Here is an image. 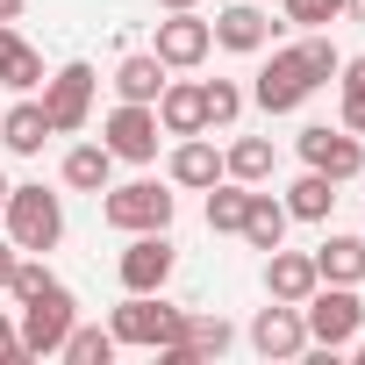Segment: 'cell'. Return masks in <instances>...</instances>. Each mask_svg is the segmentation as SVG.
<instances>
[{
    "label": "cell",
    "mask_w": 365,
    "mask_h": 365,
    "mask_svg": "<svg viewBox=\"0 0 365 365\" xmlns=\"http://www.w3.org/2000/svg\"><path fill=\"white\" fill-rule=\"evenodd\" d=\"M179 315H187V308H172L165 294H122V308L108 315V329H115L122 351H165L179 336Z\"/></svg>",
    "instance_id": "5b68a950"
},
{
    "label": "cell",
    "mask_w": 365,
    "mask_h": 365,
    "mask_svg": "<svg viewBox=\"0 0 365 365\" xmlns=\"http://www.w3.org/2000/svg\"><path fill=\"white\" fill-rule=\"evenodd\" d=\"M0 86H8V93H36L43 86V51L15 22H0Z\"/></svg>",
    "instance_id": "d6986e66"
},
{
    "label": "cell",
    "mask_w": 365,
    "mask_h": 365,
    "mask_svg": "<svg viewBox=\"0 0 365 365\" xmlns=\"http://www.w3.org/2000/svg\"><path fill=\"white\" fill-rule=\"evenodd\" d=\"M165 79H172V72L158 65V51H129V58L115 65L108 86H115V101H143V108H150V101L165 93Z\"/></svg>",
    "instance_id": "603a6c76"
},
{
    "label": "cell",
    "mask_w": 365,
    "mask_h": 365,
    "mask_svg": "<svg viewBox=\"0 0 365 365\" xmlns=\"http://www.w3.org/2000/svg\"><path fill=\"white\" fill-rule=\"evenodd\" d=\"M179 8H201V0H158V15H179Z\"/></svg>",
    "instance_id": "d590c367"
},
{
    "label": "cell",
    "mask_w": 365,
    "mask_h": 365,
    "mask_svg": "<svg viewBox=\"0 0 365 365\" xmlns=\"http://www.w3.org/2000/svg\"><path fill=\"white\" fill-rule=\"evenodd\" d=\"M308 258H315V279H329V287H365V237L329 230Z\"/></svg>",
    "instance_id": "2e32d148"
},
{
    "label": "cell",
    "mask_w": 365,
    "mask_h": 365,
    "mask_svg": "<svg viewBox=\"0 0 365 365\" xmlns=\"http://www.w3.org/2000/svg\"><path fill=\"white\" fill-rule=\"evenodd\" d=\"M294 51L308 58V72H315V86H329V79H336V65H344V51H336V43H329L322 29H308V36H301Z\"/></svg>",
    "instance_id": "f1b7e54d"
},
{
    "label": "cell",
    "mask_w": 365,
    "mask_h": 365,
    "mask_svg": "<svg viewBox=\"0 0 365 365\" xmlns=\"http://www.w3.org/2000/svg\"><path fill=\"white\" fill-rule=\"evenodd\" d=\"M15 258H22V251H15V237L0 230V294H8V272H15Z\"/></svg>",
    "instance_id": "836d02e7"
},
{
    "label": "cell",
    "mask_w": 365,
    "mask_h": 365,
    "mask_svg": "<svg viewBox=\"0 0 365 365\" xmlns=\"http://www.w3.org/2000/svg\"><path fill=\"white\" fill-rule=\"evenodd\" d=\"M101 143L115 150V165H158V143H165L158 108H143V101H115L108 122H101Z\"/></svg>",
    "instance_id": "ba28073f"
},
{
    "label": "cell",
    "mask_w": 365,
    "mask_h": 365,
    "mask_svg": "<svg viewBox=\"0 0 365 365\" xmlns=\"http://www.w3.org/2000/svg\"><path fill=\"white\" fill-rule=\"evenodd\" d=\"M8 187H15V179H8V172H0V208H8Z\"/></svg>",
    "instance_id": "f35d334b"
},
{
    "label": "cell",
    "mask_w": 365,
    "mask_h": 365,
    "mask_svg": "<svg viewBox=\"0 0 365 365\" xmlns=\"http://www.w3.org/2000/svg\"><path fill=\"white\" fill-rule=\"evenodd\" d=\"M0 222H8L15 251H58L65 244V194H51L43 179H29V187H8V208H0Z\"/></svg>",
    "instance_id": "6da1fadb"
},
{
    "label": "cell",
    "mask_w": 365,
    "mask_h": 365,
    "mask_svg": "<svg viewBox=\"0 0 365 365\" xmlns=\"http://www.w3.org/2000/svg\"><path fill=\"white\" fill-rule=\"evenodd\" d=\"M301 322H308V344L315 351H344L358 329H365V301H358V287H315L308 301H301Z\"/></svg>",
    "instance_id": "8992f818"
},
{
    "label": "cell",
    "mask_w": 365,
    "mask_h": 365,
    "mask_svg": "<svg viewBox=\"0 0 365 365\" xmlns=\"http://www.w3.org/2000/svg\"><path fill=\"white\" fill-rule=\"evenodd\" d=\"M0 143H8L15 158H43V143H51V115H43L36 93L15 101V108H0Z\"/></svg>",
    "instance_id": "ffe728a7"
},
{
    "label": "cell",
    "mask_w": 365,
    "mask_h": 365,
    "mask_svg": "<svg viewBox=\"0 0 365 365\" xmlns=\"http://www.w3.org/2000/svg\"><path fill=\"white\" fill-rule=\"evenodd\" d=\"M93 86H101V72H93L86 58H72V65L43 72L36 101H43V115H51V136H79V129L93 122Z\"/></svg>",
    "instance_id": "3957f363"
},
{
    "label": "cell",
    "mask_w": 365,
    "mask_h": 365,
    "mask_svg": "<svg viewBox=\"0 0 365 365\" xmlns=\"http://www.w3.org/2000/svg\"><path fill=\"white\" fill-rule=\"evenodd\" d=\"M0 365H36L29 351H22V336H15V315L0 308Z\"/></svg>",
    "instance_id": "4dcf8cb0"
},
{
    "label": "cell",
    "mask_w": 365,
    "mask_h": 365,
    "mask_svg": "<svg viewBox=\"0 0 365 365\" xmlns=\"http://www.w3.org/2000/svg\"><path fill=\"white\" fill-rule=\"evenodd\" d=\"M222 172L244 179V187H265V179H272V143H265V136H237V143L222 150Z\"/></svg>",
    "instance_id": "d4e9b609"
},
{
    "label": "cell",
    "mask_w": 365,
    "mask_h": 365,
    "mask_svg": "<svg viewBox=\"0 0 365 365\" xmlns=\"http://www.w3.org/2000/svg\"><path fill=\"white\" fill-rule=\"evenodd\" d=\"M287 22L294 29H329V22H344V0H287Z\"/></svg>",
    "instance_id": "f546056e"
},
{
    "label": "cell",
    "mask_w": 365,
    "mask_h": 365,
    "mask_svg": "<svg viewBox=\"0 0 365 365\" xmlns=\"http://www.w3.org/2000/svg\"><path fill=\"white\" fill-rule=\"evenodd\" d=\"M115 329H101V322H72V336H65V365H115Z\"/></svg>",
    "instance_id": "484cf974"
},
{
    "label": "cell",
    "mask_w": 365,
    "mask_h": 365,
    "mask_svg": "<svg viewBox=\"0 0 365 365\" xmlns=\"http://www.w3.org/2000/svg\"><path fill=\"white\" fill-rule=\"evenodd\" d=\"M294 150H301V165H308V172L336 179V187H351V179L365 172V143H358L344 122H336V129H329V122H308V129L294 136Z\"/></svg>",
    "instance_id": "52a82bcc"
},
{
    "label": "cell",
    "mask_w": 365,
    "mask_h": 365,
    "mask_svg": "<svg viewBox=\"0 0 365 365\" xmlns=\"http://www.w3.org/2000/svg\"><path fill=\"white\" fill-rule=\"evenodd\" d=\"M237 344V329H230V315H179V336L165 344V351H150V358H165V365H215L222 351Z\"/></svg>",
    "instance_id": "7c38bea8"
},
{
    "label": "cell",
    "mask_w": 365,
    "mask_h": 365,
    "mask_svg": "<svg viewBox=\"0 0 365 365\" xmlns=\"http://www.w3.org/2000/svg\"><path fill=\"white\" fill-rule=\"evenodd\" d=\"M315 287H322V279H315V258H308V251H265V294H272V301H294V308H301Z\"/></svg>",
    "instance_id": "44dd1931"
},
{
    "label": "cell",
    "mask_w": 365,
    "mask_h": 365,
    "mask_svg": "<svg viewBox=\"0 0 365 365\" xmlns=\"http://www.w3.org/2000/svg\"><path fill=\"white\" fill-rule=\"evenodd\" d=\"M308 93H315V72H308V58H301L294 43L272 51V58L258 65V79H251V101H258L265 115H294Z\"/></svg>",
    "instance_id": "9c48e42d"
},
{
    "label": "cell",
    "mask_w": 365,
    "mask_h": 365,
    "mask_svg": "<svg viewBox=\"0 0 365 365\" xmlns=\"http://www.w3.org/2000/svg\"><path fill=\"white\" fill-rule=\"evenodd\" d=\"M287 201V215L294 222H329V208H336V179H322V172H301L294 187L279 194Z\"/></svg>",
    "instance_id": "cb8c5ba5"
},
{
    "label": "cell",
    "mask_w": 365,
    "mask_h": 365,
    "mask_svg": "<svg viewBox=\"0 0 365 365\" xmlns=\"http://www.w3.org/2000/svg\"><path fill=\"white\" fill-rule=\"evenodd\" d=\"M172 215H179V194L158 187V179H122V187L101 194V222L122 230V237H136V230H172Z\"/></svg>",
    "instance_id": "7a4b0ae2"
},
{
    "label": "cell",
    "mask_w": 365,
    "mask_h": 365,
    "mask_svg": "<svg viewBox=\"0 0 365 365\" xmlns=\"http://www.w3.org/2000/svg\"><path fill=\"white\" fill-rule=\"evenodd\" d=\"M58 179H65L72 194H108L115 187V150L108 143H72L65 165H58Z\"/></svg>",
    "instance_id": "7402d4cb"
},
{
    "label": "cell",
    "mask_w": 365,
    "mask_h": 365,
    "mask_svg": "<svg viewBox=\"0 0 365 365\" xmlns=\"http://www.w3.org/2000/svg\"><path fill=\"white\" fill-rule=\"evenodd\" d=\"M287 230H294L287 201H279V194H258V187H251V201H244V222H237V237H244L251 251H279V244H287Z\"/></svg>",
    "instance_id": "ac0fdd59"
},
{
    "label": "cell",
    "mask_w": 365,
    "mask_h": 365,
    "mask_svg": "<svg viewBox=\"0 0 365 365\" xmlns=\"http://www.w3.org/2000/svg\"><path fill=\"white\" fill-rule=\"evenodd\" d=\"M172 265H179L172 237H165V230H136V237L122 244V258H115V279H122V294H165Z\"/></svg>",
    "instance_id": "30bf717a"
},
{
    "label": "cell",
    "mask_w": 365,
    "mask_h": 365,
    "mask_svg": "<svg viewBox=\"0 0 365 365\" xmlns=\"http://www.w3.org/2000/svg\"><path fill=\"white\" fill-rule=\"evenodd\" d=\"M72 322H79V301H72V287H65V279H51L36 301H22L15 336H22V351H29V358H58V351H65V336H72Z\"/></svg>",
    "instance_id": "277c9868"
},
{
    "label": "cell",
    "mask_w": 365,
    "mask_h": 365,
    "mask_svg": "<svg viewBox=\"0 0 365 365\" xmlns=\"http://www.w3.org/2000/svg\"><path fill=\"white\" fill-rule=\"evenodd\" d=\"M336 93H365V58H344L336 65Z\"/></svg>",
    "instance_id": "d6a6232c"
},
{
    "label": "cell",
    "mask_w": 365,
    "mask_h": 365,
    "mask_svg": "<svg viewBox=\"0 0 365 365\" xmlns=\"http://www.w3.org/2000/svg\"><path fill=\"white\" fill-rule=\"evenodd\" d=\"M150 108H158V129H165V136H201V129H208L201 79H165V93H158Z\"/></svg>",
    "instance_id": "e0dca14e"
},
{
    "label": "cell",
    "mask_w": 365,
    "mask_h": 365,
    "mask_svg": "<svg viewBox=\"0 0 365 365\" xmlns=\"http://www.w3.org/2000/svg\"><path fill=\"white\" fill-rule=\"evenodd\" d=\"M208 29H215V43H222V51H237V58H258V51H272V36H279L287 22H272L265 8H251V0H230V8H222Z\"/></svg>",
    "instance_id": "5bb4252c"
},
{
    "label": "cell",
    "mask_w": 365,
    "mask_h": 365,
    "mask_svg": "<svg viewBox=\"0 0 365 365\" xmlns=\"http://www.w3.org/2000/svg\"><path fill=\"white\" fill-rule=\"evenodd\" d=\"M344 22H365V0H344Z\"/></svg>",
    "instance_id": "8d00e7d4"
},
{
    "label": "cell",
    "mask_w": 365,
    "mask_h": 365,
    "mask_svg": "<svg viewBox=\"0 0 365 365\" xmlns=\"http://www.w3.org/2000/svg\"><path fill=\"white\" fill-rule=\"evenodd\" d=\"M244 201H251V187L222 172L215 187H208V230H215V237H237V222H244Z\"/></svg>",
    "instance_id": "4316f807"
},
{
    "label": "cell",
    "mask_w": 365,
    "mask_h": 365,
    "mask_svg": "<svg viewBox=\"0 0 365 365\" xmlns=\"http://www.w3.org/2000/svg\"><path fill=\"white\" fill-rule=\"evenodd\" d=\"M244 86L237 79H201V108H208V129H237L244 122Z\"/></svg>",
    "instance_id": "83f0119b"
},
{
    "label": "cell",
    "mask_w": 365,
    "mask_h": 365,
    "mask_svg": "<svg viewBox=\"0 0 365 365\" xmlns=\"http://www.w3.org/2000/svg\"><path fill=\"white\" fill-rule=\"evenodd\" d=\"M29 15V0H0V22H22Z\"/></svg>",
    "instance_id": "e575fe53"
},
{
    "label": "cell",
    "mask_w": 365,
    "mask_h": 365,
    "mask_svg": "<svg viewBox=\"0 0 365 365\" xmlns=\"http://www.w3.org/2000/svg\"><path fill=\"white\" fill-rule=\"evenodd\" d=\"M336 122H344L351 136H365V93H344V108H336Z\"/></svg>",
    "instance_id": "1f68e13d"
},
{
    "label": "cell",
    "mask_w": 365,
    "mask_h": 365,
    "mask_svg": "<svg viewBox=\"0 0 365 365\" xmlns=\"http://www.w3.org/2000/svg\"><path fill=\"white\" fill-rule=\"evenodd\" d=\"M251 351H258V358H279V365H287V358H308L315 344H308V322H301V308H294V301H272V308H258V315H251Z\"/></svg>",
    "instance_id": "4fadbf2b"
},
{
    "label": "cell",
    "mask_w": 365,
    "mask_h": 365,
    "mask_svg": "<svg viewBox=\"0 0 365 365\" xmlns=\"http://www.w3.org/2000/svg\"><path fill=\"white\" fill-rule=\"evenodd\" d=\"M165 179H172V187H187V194H208L215 179H222V150L208 143V129L172 143V158H165Z\"/></svg>",
    "instance_id": "9a60e30c"
},
{
    "label": "cell",
    "mask_w": 365,
    "mask_h": 365,
    "mask_svg": "<svg viewBox=\"0 0 365 365\" xmlns=\"http://www.w3.org/2000/svg\"><path fill=\"white\" fill-rule=\"evenodd\" d=\"M344 351H351V358H358V365H365V344H358V336H351V344H344Z\"/></svg>",
    "instance_id": "74e56055"
},
{
    "label": "cell",
    "mask_w": 365,
    "mask_h": 365,
    "mask_svg": "<svg viewBox=\"0 0 365 365\" xmlns=\"http://www.w3.org/2000/svg\"><path fill=\"white\" fill-rule=\"evenodd\" d=\"M150 51H158V65H165V72H194V65H208L215 29L201 22V8H179V15H165V22H158Z\"/></svg>",
    "instance_id": "8fae6325"
}]
</instances>
